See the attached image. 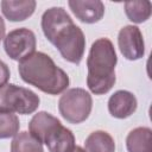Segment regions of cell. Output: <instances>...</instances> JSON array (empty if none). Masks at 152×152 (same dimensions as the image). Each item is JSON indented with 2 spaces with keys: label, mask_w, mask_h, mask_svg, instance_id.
Returning a JSON list of instances; mask_svg holds the SVG:
<instances>
[{
  "label": "cell",
  "mask_w": 152,
  "mask_h": 152,
  "mask_svg": "<svg viewBox=\"0 0 152 152\" xmlns=\"http://www.w3.org/2000/svg\"><path fill=\"white\" fill-rule=\"evenodd\" d=\"M69 6L72 13L87 24L99 21L104 13V6L101 1H69Z\"/></svg>",
  "instance_id": "obj_10"
},
{
  "label": "cell",
  "mask_w": 152,
  "mask_h": 152,
  "mask_svg": "<svg viewBox=\"0 0 152 152\" xmlns=\"http://www.w3.org/2000/svg\"><path fill=\"white\" fill-rule=\"evenodd\" d=\"M119 48L127 59H139L144 55L142 36L137 26H125L119 32Z\"/></svg>",
  "instance_id": "obj_7"
},
{
  "label": "cell",
  "mask_w": 152,
  "mask_h": 152,
  "mask_svg": "<svg viewBox=\"0 0 152 152\" xmlns=\"http://www.w3.org/2000/svg\"><path fill=\"white\" fill-rule=\"evenodd\" d=\"M4 48L6 53L14 61H24L34 53L36 36L25 27L11 31L4 39Z\"/></svg>",
  "instance_id": "obj_6"
},
{
  "label": "cell",
  "mask_w": 152,
  "mask_h": 152,
  "mask_svg": "<svg viewBox=\"0 0 152 152\" xmlns=\"http://www.w3.org/2000/svg\"><path fill=\"white\" fill-rule=\"evenodd\" d=\"M10 78V70L7 65L0 61V88H2L5 84H7V81Z\"/></svg>",
  "instance_id": "obj_18"
},
{
  "label": "cell",
  "mask_w": 152,
  "mask_h": 152,
  "mask_svg": "<svg viewBox=\"0 0 152 152\" xmlns=\"http://www.w3.org/2000/svg\"><path fill=\"white\" fill-rule=\"evenodd\" d=\"M18 70L24 82L46 94H59L69 86L68 75L44 52H34L21 61Z\"/></svg>",
  "instance_id": "obj_2"
},
{
  "label": "cell",
  "mask_w": 152,
  "mask_h": 152,
  "mask_svg": "<svg viewBox=\"0 0 152 152\" xmlns=\"http://www.w3.org/2000/svg\"><path fill=\"white\" fill-rule=\"evenodd\" d=\"M61 125V121L52 116L46 112H40L36 114L28 124L30 133L40 142H44L45 138L57 127Z\"/></svg>",
  "instance_id": "obj_11"
},
{
  "label": "cell",
  "mask_w": 152,
  "mask_h": 152,
  "mask_svg": "<svg viewBox=\"0 0 152 152\" xmlns=\"http://www.w3.org/2000/svg\"><path fill=\"white\" fill-rule=\"evenodd\" d=\"M86 152H114L115 144L113 138L103 131L93 132L84 142Z\"/></svg>",
  "instance_id": "obj_13"
},
{
  "label": "cell",
  "mask_w": 152,
  "mask_h": 152,
  "mask_svg": "<svg viewBox=\"0 0 152 152\" xmlns=\"http://www.w3.org/2000/svg\"><path fill=\"white\" fill-rule=\"evenodd\" d=\"M148 1L141 2V1H129L125 4V8H126V14L129 18V20L134 21V23H142L145 21L148 17H150V8L144 10L142 7L147 4Z\"/></svg>",
  "instance_id": "obj_17"
},
{
  "label": "cell",
  "mask_w": 152,
  "mask_h": 152,
  "mask_svg": "<svg viewBox=\"0 0 152 152\" xmlns=\"http://www.w3.org/2000/svg\"><path fill=\"white\" fill-rule=\"evenodd\" d=\"M137 108V100L133 94L126 90H119L113 94L108 101L109 113L118 119L129 116Z\"/></svg>",
  "instance_id": "obj_9"
},
{
  "label": "cell",
  "mask_w": 152,
  "mask_h": 152,
  "mask_svg": "<svg viewBox=\"0 0 152 152\" xmlns=\"http://www.w3.org/2000/svg\"><path fill=\"white\" fill-rule=\"evenodd\" d=\"M4 36H5V23L0 17V40L4 38Z\"/></svg>",
  "instance_id": "obj_19"
},
{
  "label": "cell",
  "mask_w": 152,
  "mask_h": 152,
  "mask_svg": "<svg viewBox=\"0 0 152 152\" xmlns=\"http://www.w3.org/2000/svg\"><path fill=\"white\" fill-rule=\"evenodd\" d=\"M19 126V119L14 113L0 110V139L17 135Z\"/></svg>",
  "instance_id": "obj_16"
},
{
  "label": "cell",
  "mask_w": 152,
  "mask_h": 152,
  "mask_svg": "<svg viewBox=\"0 0 152 152\" xmlns=\"http://www.w3.org/2000/svg\"><path fill=\"white\" fill-rule=\"evenodd\" d=\"M50 152H72L75 146V137L66 127L57 126L44 140Z\"/></svg>",
  "instance_id": "obj_8"
},
{
  "label": "cell",
  "mask_w": 152,
  "mask_h": 152,
  "mask_svg": "<svg viewBox=\"0 0 152 152\" xmlns=\"http://www.w3.org/2000/svg\"><path fill=\"white\" fill-rule=\"evenodd\" d=\"M91 104V96L88 91L82 88H72L61 96L58 109L66 121L71 124H80L89 116Z\"/></svg>",
  "instance_id": "obj_5"
},
{
  "label": "cell",
  "mask_w": 152,
  "mask_h": 152,
  "mask_svg": "<svg viewBox=\"0 0 152 152\" xmlns=\"http://www.w3.org/2000/svg\"><path fill=\"white\" fill-rule=\"evenodd\" d=\"M42 28L64 59L80 64L86 48L84 34L63 7H51L45 11L42 17Z\"/></svg>",
  "instance_id": "obj_1"
},
{
  "label": "cell",
  "mask_w": 152,
  "mask_h": 152,
  "mask_svg": "<svg viewBox=\"0 0 152 152\" xmlns=\"http://www.w3.org/2000/svg\"><path fill=\"white\" fill-rule=\"evenodd\" d=\"M11 152H43V146L31 133L21 132L14 137L11 144Z\"/></svg>",
  "instance_id": "obj_15"
},
{
  "label": "cell",
  "mask_w": 152,
  "mask_h": 152,
  "mask_svg": "<svg viewBox=\"0 0 152 152\" xmlns=\"http://www.w3.org/2000/svg\"><path fill=\"white\" fill-rule=\"evenodd\" d=\"M36 8V1H2L1 10L4 15L11 21H21L28 18Z\"/></svg>",
  "instance_id": "obj_12"
},
{
  "label": "cell",
  "mask_w": 152,
  "mask_h": 152,
  "mask_svg": "<svg viewBox=\"0 0 152 152\" xmlns=\"http://www.w3.org/2000/svg\"><path fill=\"white\" fill-rule=\"evenodd\" d=\"M115 64L116 53L112 42L108 38L95 40L87 59V84L94 94L101 95L112 89L115 83Z\"/></svg>",
  "instance_id": "obj_3"
},
{
  "label": "cell",
  "mask_w": 152,
  "mask_h": 152,
  "mask_svg": "<svg viewBox=\"0 0 152 152\" xmlns=\"http://www.w3.org/2000/svg\"><path fill=\"white\" fill-rule=\"evenodd\" d=\"M39 106V97L30 89L15 84L0 88V110L18 114H31Z\"/></svg>",
  "instance_id": "obj_4"
},
{
  "label": "cell",
  "mask_w": 152,
  "mask_h": 152,
  "mask_svg": "<svg viewBox=\"0 0 152 152\" xmlns=\"http://www.w3.org/2000/svg\"><path fill=\"white\" fill-rule=\"evenodd\" d=\"M72 152H86V151H84L82 147H80V146H76V147L74 148V151H72Z\"/></svg>",
  "instance_id": "obj_20"
},
{
  "label": "cell",
  "mask_w": 152,
  "mask_h": 152,
  "mask_svg": "<svg viewBox=\"0 0 152 152\" xmlns=\"http://www.w3.org/2000/svg\"><path fill=\"white\" fill-rule=\"evenodd\" d=\"M129 152H151V131L148 128H135L127 137Z\"/></svg>",
  "instance_id": "obj_14"
}]
</instances>
